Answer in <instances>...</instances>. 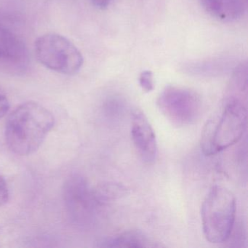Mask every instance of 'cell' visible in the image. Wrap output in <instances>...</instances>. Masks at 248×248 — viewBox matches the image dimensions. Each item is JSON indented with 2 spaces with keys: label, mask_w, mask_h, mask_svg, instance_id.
<instances>
[{
  "label": "cell",
  "mask_w": 248,
  "mask_h": 248,
  "mask_svg": "<svg viewBox=\"0 0 248 248\" xmlns=\"http://www.w3.org/2000/svg\"><path fill=\"white\" fill-rule=\"evenodd\" d=\"M37 61L50 70L63 75H75L80 71L82 53L69 39L56 33H47L34 43Z\"/></svg>",
  "instance_id": "obj_4"
},
{
  "label": "cell",
  "mask_w": 248,
  "mask_h": 248,
  "mask_svg": "<svg viewBox=\"0 0 248 248\" xmlns=\"http://www.w3.org/2000/svg\"><path fill=\"white\" fill-rule=\"evenodd\" d=\"M9 199V190L6 181L0 174V206L3 205L8 202Z\"/></svg>",
  "instance_id": "obj_13"
},
{
  "label": "cell",
  "mask_w": 248,
  "mask_h": 248,
  "mask_svg": "<svg viewBox=\"0 0 248 248\" xmlns=\"http://www.w3.org/2000/svg\"><path fill=\"white\" fill-rule=\"evenodd\" d=\"M9 108L10 103L8 97L0 90V118L6 115Z\"/></svg>",
  "instance_id": "obj_14"
},
{
  "label": "cell",
  "mask_w": 248,
  "mask_h": 248,
  "mask_svg": "<svg viewBox=\"0 0 248 248\" xmlns=\"http://www.w3.org/2000/svg\"><path fill=\"white\" fill-rule=\"evenodd\" d=\"M100 246L104 248H155L159 245L141 231L130 230L104 239Z\"/></svg>",
  "instance_id": "obj_10"
},
{
  "label": "cell",
  "mask_w": 248,
  "mask_h": 248,
  "mask_svg": "<svg viewBox=\"0 0 248 248\" xmlns=\"http://www.w3.org/2000/svg\"><path fill=\"white\" fill-rule=\"evenodd\" d=\"M212 17L223 22L239 19L245 12L243 0H199Z\"/></svg>",
  "instance_id": "obj_9"
},
{
  "label": "cell",
  "mask_w": 248,
  "mask_h": 248,
  "mask_svg": "<svg viewBox=\"0 0 248 248\" xmlns=\"http://www.w3.org/2000/svg\"><path fill=\"white\" fill-rule=\"evenodd\" d=\"M29 63V53L18 34L0 27V65L13 70H24Z\"/></svg>",
  "instance_id": "obj_8"
},
{
  "label": "cell",
  "mask_w": 248,
  "mask_h": 248,
  "mask_svg": "<svg viewBox=\"0 0 248 248\" xmlns=\"http://www.w3.org/2000/svg\"><path fill=\"white\" fill-rule=\"evenodd\" d=\"M54 124V117L46 107L34 101L24 103L7 120V145L16 155L28 156L41 146Z\"/></svg>",
  "instance_id": "obj_1"
},
{
  "label": "cell",
  "mask_w": 248,
  "mask_h": 248,
  "mask_svg": "<svg viewBox=\"0 0 248 248\" xmlns=\"http://www.w3.org/2000/svg\"><path fill=\"white\" fill-rule=\"evenodd\" d=\"M247 125V109L241 99L230 96L207 120L202 132L204 155H216L240 140Z\"/></svg>",
  "instance_id": "obj_2"
},
{
  "label": "cell",
  "mask_w": 248,
  "mask_h": 248,
  "mask_svg": "<svg viewBox=\"0 0 248 248\" xmlns=\"http://www.w3.org/2000/svg\"><path fill=\"white\" fill-rule=\"evenodd\" d=\"M63 197L71 217L78 223L91 220L97 204H100L95 191L80 175H72L66 181Z\"/></svg>",
  "instance_id": "obj_6"
},
{
  "label": "cell",
  "mask_w": 248,
  "mask_h": 248,
  "mask_svg": "<svg viewBox=\"0 0 248 248\" xmlns=\"http://www.w3.org/2000/svg\"><path fill=\"white\" fill-rule=\"evenodd\" d=\"M157 106L166 119L178 127L194 124L202 109L201 98L195 91L175 85L164 88L158 97Z\"/></svg>",
  "instance_id": "obj_5"
},
{
  "label": "cell",
  "mask_w": 248,
  "mask_h": 248,
  "mask_svg": "<svg viewBox=\"0 0 248 248\" xmlns=\"http://www.w3.org/2000/svg\"><path fill=\"white\" fill-rule=\"evenodd\" d=\"M94 6L98 9L104 10L111 4V0H91Z\"/></svg>",
  "instance_id": "obj_15"
},
{
  "label": "cell",
  "mask_w": 248,
  "mask_h": 248,
  "mask_svg": "<svg viewBox=\"0 0 248 248\" xmlns=\"http://www.w3.org/2000/svg\"><path fill=\"white\" fill-rule=\"evenodd\" d=\"M97 198L100 204L103 201L120 197L126 194V188L117 184H111L106 186L104 188H101L99 191H95Z\"/></svg>",
  "instance_id": "obj_11"
},
{
  "label": "cell",
  "mask_w": 248,
  "mask_h": 248,
  "mask_svg": "<svg viewBox=\"0 0 248 248\" xmlns=\"http://www.w3.org/2000/svg\"><path fill=\"white\" fill-rule=\"evenodd\" d=\"M236 199L225 186L212 187L202 205L201 217L204 237L211 243L226 242L234 227Z\"/></svg>",
  "instance_id": "obj_3"
},
{
  "label": "cell",
  "mask_w": 248,
  "mask_h": 248,
  "mask_svg": "<svg viewBox=\"0 0 248 248\" xmlns=\"http://www.w3.org/2000/svg\"><path fill=\"white\" fill-rule=\"evenodd\" d=\"M131 138L142 162L146 165L155 163L157 156L156 136L147 117L139 108L132 113Z\"/></svg>",
  "instance_id": "obj_7"
},
{
  "label": "cell",
  "mask_w": 248,
  "mask_h": 248,
  "mask_svg": "<svg viewBox=\"0 0 248 248\" xmlns=\"http://www.w3.org/2000/svg\"><path fill=\"white\" fill-rule=\"evenodd\" d=\"M139 84H140V88L145 92H152L155 89L153 73L149 70L142 72L139 77Z\"/></svg>",
  "instance_id": "obj_12"
}]
</instances>
